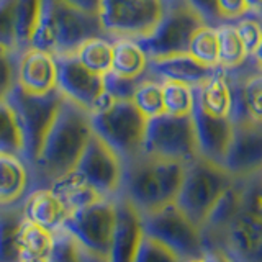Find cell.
I'll return each mask as SVG.
<instances>
[{"mask_svg": "<svg viewBox=\"0 0 262 262\" xmlns=\"http://www.w3.org/2000/svg\"><path fill=\"white\" fill-rule=\"evenodd\" d=\"M23 207L25 218L33 223H38L48 229L61 228L66 216H68V208L51 188H35L28 196Z\"/></svg>", "mask_w": 262, "mask_h": 262, "instance_id": "21", "label": "cell"}, {"mask_svg": "<svg viewBox=\"0 0 262 262\" xmlns=\"http://www.w3.org/2000/svg\"><path fill=\"white\" fill-rule=\"evenodd\" d=\"M246 2V7H248L249 13H254V15H259L260 10H262V0H244Z\"/></svg>", "mask_w": 262, "mask_h": 262, "instance_id": "46", "label": "cell"}, {"mask_svg": "<svg viewBox=\"0 0 262 262\" xmlns=\"http://www.w3.org/2000/svg\"><path fill=\"white\" fill-rule=\"evenodd\" d=\"M133 262H184V260L167 244H164L162 241L156 239L154 236L146 234L143 231Z\"/></svg>", "mask_w": 262, "mask_h": 262, "instance_id": "36", "label": "cell"}, {"mask_svg": "<svg viewBox=\"0 0 262 262\" xmlns=\"http://www.w3.org/2000/svg\"><path fill=\"white\" fill-rule=\"evenodd\" d=\"M131 102L141 112L146 118L158 117L164 113V100H162V82L152 77L149 72L139 82Z\"/></svg>", "mask_w": 262, "mask_h": 262, "instance_id": "31", "label": "cell"}, {"mask_svg": "<svg viewBox=\"0 0 262 262\" xmlns=\"http://www.w3.org/2000/svg\"><path fill=\"white\" fill-rule=\"evenodd\" d=\"M143 77L129 79V77H123V76H118V74L108 71L106 74H103L105 92L112 98H126V100H131V97H133L135 90L139 82L143 80Z\"/></svg>", "mask_w": 262, "mask_h": 262, "instance_id": "41", "label": "cell"}, {"mask_svg": "<svg viewBox=\"0 0 262 262\" xmlns=\"http://www.w3.org/2000/svg\"><path fill=\"white\" fill-rule=\"evenodd\" d=\"M233 133L226 147L223 167L236 180L262 172V121L234 117Z\"/></svg>", "mask_w": 262, "mask_h": 262, "instance_id": "13", "label": "cell"}, {"mask_svg": "<svg viewBox=\"0 0 262 262\" xmlns=\"http://www.w3.org/2000/svg\"><path fill=\"white\" fill-rule=\"evenodd\" d=\"M97 36L108 38L100 15L85 13L64 0H43L31 46L54 56L74 54L84 41Z\"/></svg>", "mask_w": 262, "mask_h": 262, "instance_id": "3", "label": "cell"}, {"mask_svg": "<svg viewBox=\"0 0 262 262\" xmlns=\"http://www.w3.org/2000/svg\"><path fill=\"white\" fill-rule=\"evenodd\" d=\"M187 2L196 13L202 16L205 25L218 27V25L225 23L223 16H221V13L218 10L216 0H187Z\"/></svg>", "mask_w": 262, "mask_h": 262, "instance_id": "42", "label": "cell"}, {"mask_svg": "<svg viewBox=\"0 0 262 262\" xmlns=\"http://www.w3.org/2000/svg\"><path fill=\"white\" fill-rule=\"evenodd\" d=\"M117 223L108 262H133L139 239L143 236V216L125 195H115Z\"/></svg>", "mask_w": 262, "mask_h": 262, "instance_id": "18", "label": "cell"}, {"mask_svg": "<svg viewBox=\"0 0 262 262\" xmlns=\"http://www.w3.org/2000/svg\"><path fill=\"white\" fill-rule=\"evenodd\" d=\"M143 152L154 158L188 162L199 156L195 128L190 115L161 113L147 118Z\"/></svg>", "mask_w": 262, "mask_h": 262, "instance_id": "8", "label": "cell"}, {"mask_svg": "<svg viewBox=\"0 0 262 262\" xmlns=\"http://www.w3.org/2000/svg\"><path fill=\"white\" fill-rule=\"evenodd\" d=\"M205 21L187 0H164V13L146 38L136 39L147 57L187 53L193 33Z\"/></svg>", "mask_w": 262, "mask_h": 262, "instance_id": "7", "label": "cell"}, {"mask_svg": "<svg viewBox=\"0 0 262 262\" xmlns=\"http://www.w3.org/2000/svg\"><path fill=\"white\" fill-rule=\"evenodd\" d=\"M84 262H108V260H106V259H102V257H98V256H94V254H90V252L85 251Z\"/></svg>", "mask_w": 262, "mask_h": 262, "instance_id": "48", "label": "cell"}, {"mask_svg": "<svg viewBox=\"0 0 262 262\" xmlns=\"http://www.w3.org/2000/svg\"><path fill=\"white\" fill-rule=\"evenodd\" d=\"M203 257L207 262H233L223 251H220V249H213L210 252H205Z\"/></svg>", "mask_w": 262, "mask_h": 262, "instance_id": "45", "label": "cell"}, {"mask_svg": "<svg viewBox=\"0 0 262 262\" xmlns=\"http://www.w3.org/2000/svg\"><path fill=\"white\" fill-rule=\"evenodd\" d=\"M48 257L51 262H84L85 249L68 229L61 226L54 229L53 248Z\"/></svg>", "mask_w": 262, "mask_h": 262, "instance_id": "35", "label": "cell"}, {"mask_svg": "<svg viewBox=\"0 0 262 262\" xmlns=\"http://www.w3.org/2000/svg\"><path fill=\"white\" fill-rule=\"evenodd\" d=\"M162 13L164 0H102L100 20L110 39H141L151 35Z\"/></svg>", "mask_w": 262, "mask_h": 262, "instance_id": "11", "label": "cell"}, {"mask_svg": "<svg viewBox=\"0 0 262 262\" xmlns=\"http://www.w3.org/2000/svg\"><path fill=\"white\" fill-rule=\"evenodd\" d=\"M16 85L35 95H43L57 89L56 56L35 46L18 49Z\"/></svg>", "mask_w": 262, "mask_h": 262, "instance_id": "16", "label": "cell"}, {"mask_svg": "<svg viewBox=\"0 0 262 262\" xmlns=\"http://www.w3.org/2000/svg\"><path fill=\"white\" fill-rule=\"evenodd\" d=\"M30 184V169L27 162L18 156L0 152V207L20 202Z\"/></svg>", "mask_w": 262, "mask_h": 262, "instance_id": "22", "label": "cell"}, {"mask_svg": "<svg viewBox=\"0 0 262 262\" xmlns=\"http://www.w3.org/2000/svg\"><path fill=\"white\" fill-rule=\"evenodd\" d=\"M239 187V211L262 220V172L237 179Z\"/></svg>", "mask_w": 262, "mask_h": 262, "instance_id": "37", "label": "cell"}, {"mask_svg": "<svg viewBox=\"0 0 262 262\" xmlns=\"http://www.w3.org/2000/svg\"><path fill=\"white\" fill-rule=\"evenodd\" d=\"M23 221V207H0V262H21L20 231Z\"/></svg>", "mask_w": 262, "mask_h": 262, "instance_id": "24", "label": "cell"}, {"mask_svg": "<svg viewBox=\"0 0 262 262\" xmlns=\"http://www.w3.org/2000/svg\"><path fill=\"white\" fill-rule=\"evenodd\" d=\"M64 2H68L72 7L79 8V10L92 15H100L102 10V0H64Z\"/></svg>", "mask_w": 262, "mask_h": 262, "instance_id": "44", "label": "cell"}, {"mask_svg": "<svg viewBox=\"0 0 262 262\" xmlns=\"http://www.w3.org/2000/svg\"><path fill=\"white\" fill-rule=\"evenodd\" d=\"M41 5H43V0H16L15 20L18 49L31 46V39L39 21Z\"/></svg>", "mask_w": 262, "mask_h": 262, "instance_id": "32", "label": "cell"}, {"mask_svg": "<svg viewBox=\"0 0 262 262\" xmlns=\"http://www.w3.org/2000/svg\"><path fill=\"white\" fill-rule=\"evenodd\" d=\"M90 123L94 133L113 147L123 162L143 152L147 118L131 100L108 97L90 113Z\"/></svg>", "mask_w": 262, "mask_h": 262, "instance_id": "5", "label": "cell"}, {"mask_svg": "<svg viewBox=\"0 0 262 262\" xmlns=\"http://www.w3.org/2000/svg\"><path fill=\"white\" fill-rule=\"evenodd\" d=\"M215 69L216 68H211V66L196 61L188 53L149 57V62H147V72L152 77L159 80L184 82V84H188L192 87L202 85Z\"/></svg>", "mask_w": 262, "mask_h": 262, "instance_id": "19", "label": "cell"}, {"mask_svg": "<svg viewBox=\"0 0 262 262\" xmlns=\"http://www.w3.org/2000/svg\"><path fill=\"white\" fill-rule=\"evenodd\" d=\"M259 16H260V18H262V10H260V13H259Z\"/></svg>", "mask_w": 262, "mask_h": 262, "instance_id": "51", "label": "cell"}, {"mask_svg": "<svg viewBox=\"0 0 262 262\" xmlns=\"http://www.w3.org/2000/svg\"><path fill=\"white\" fill-rule=\"evenodd\" d=\"M192 120L199 156L223 166V158L233 133L231 117H216V115L207 112L195 95Z\"/></svg>", "mask_w": 262, "mask_h": 262, "instance_id": "15", "label": "cell"}, {"mask_svg": "<svg viewBox=\"0 0 262 262\" xmlns=\"http://www.w3.org/2000/svg\"><path fill=\"white\" fill-rule=\"evenodd\" d=\"M62 98L64 95L59 89H54L43 95H35L23 90L20 85H15L5 98L10 102L18 117L23 135V161L27 162L28 169L35 166L48 131L62 103Z\"/></svg>", "mask_w": 262, "mask_h": 262, "instance_id": "6", "label": "cell"}, {"mask_svg": "<svg viewBox=\"0 0 262 262\" xmlns=\"http://www.w3.org/2000/svg\"><path fill=\"white\" fill-rule=\"evenodd\" d=\"M16 0H0V46L18 49L16 45Z\"/></svg>", "mask_w": 262, "mask_h": 262, "instance_id": "40", "label": "cell"}, {"mask_svg": "<svg viewBox=\"0 0 262 262\" xmlns=\"http://www.w3.org/2000/svg\"><path fill=\"white\" fill-rule=\"evenodd\" d=\"M115 223H117L115 199H102L69 211L62 228L68 229L87 252L108 260Z\"/></svg>", "mask_w": 262, "mask_h": 262, "instance_id": "10", "label": "cell"}, {"mask_svg": "<svg viewBox=\"0 0 262 262\" xmlns=\"http://www.w3.org/2000/svg\"><path fill=\"white\" fill-rule=\"evenodd\" d=\"M0 152L23 159V135L18 117L8 100H0Z\"/></svg>", "mask_w": 262, "mask_h": 262, "instance_id": "29", "label": "cell"}, {"mask_svg": "<svg viewBox=\"0 0 262 262\" xmlns=\"http://www.w3.org/2000/svg\"><path fill=\"white\" fill-rule=\"evenodd\" d=\"M185 262H207V260H205V257H196V259H188Z\"/></svg>", "mask_w": 262, "mask_h": 262, "instance_id": "50", "label": "cell"}, {"mask_svg": "<svg viewBox=\"0 0 262 262\" xmlns=\"http://www.w3.org/2000/svg\"><path fill=\"white\" fill-rule=\"evenodd\" d=\"M234 105L231 118L251 117L262 121V72L246 77L239 85L233 87Z\"/></svg>", "mask_w": 262, "mask_h": 262, "instance_id": "26", "label": "cell"}, {"mask_svg": "<svg viewBox=\"0 0 262 262\" xmlns=\"http://www.w3.org/2000/svg\"><path fill=\"white\" fill-rule=\"evenodd\" d=\"M234 180L221 164L196 156L185 162L184 180L176 196V205L202 228L218 199L234 184Z\"/></svg>", "mask_w": 262, "mask_h": 262, "instance_id": "4", "label": "cell"}, {"mask_svg": "<svg viewBox=\"0 0 262 262\" xmlns=\"http://www.w3.org/2000/svg\"><path fill=\"white\" fill-rule=\"evenodd\" d=\"M216 4L225 21H234L249 13L244 0H216Z\"/></svg>", "mask_w": 262, "mask_h": 262, "instance_id": "43", "label": "cell"}, {"mask_svg": "<svg viewBox=\"0 0 262 262\" xmlns=\"http://www.w3.org/2000/svg\"><path fill=\"white\" fill-rule=\"evenodd\" d=\"M143 216V231L174 249L182 260L205 256V239L202 229L180 210L176 202L146 213Z\"/></svg>", "mask_w": 262, "mask_h": 262, "instance_id": "9", "label": "cell"}, {"mask_svg": "<svg viewBox=\"0 0 262 262\" xmlns=\"http://www.w3.org/2000/svg\"><path fill=\"white\" fill-rule=\"evenodd\" d=\"M74 56L87 69L103 76V74H106L112 69V56H113L112 39L103 36L90 38L77 48Z\"/></svg>", "mask_w": 262, "mask_h": 262, "instance_id": "28", "label": "cell"}, {"mask_svg": "<svg viewBox=\"0 0 262 262\" xmlns=\"http://www.w3.org/2000/svg\"><path fill=\"white\" fill-rule=\"evenodd\" d=\"M92 133L90 112L64 97L35 166L30 169V185L48 188L72 172Z\"/></svg>", "mask_w": 262, "mask_h": 262, "instance_id": "1", "label": "cell"}, {"mask_svg": "<svg viewBox=\"0 0 262 262\" xmlns=\"http://www.w3.org/2000/svg\"><path fill=\"white\" fill-rule=\"evenodd\" d=\"M185 172V162L141 152L125 162L120 193L141 215L176 202Z\"/></svg>", "mask_w": 262, "mask_h": 262, "instance_id": "2", "label": "cell"}, {"mask_svg": "<svg viewBox=\"0 0 262 262\" xmlns=\"http://www.w3.org/2000/svg\"><path fill=\"white\" fill-rule=\"evenodd\" d=\"M21 262H51L49 260V257H23Z\"/></svg>", "mask_w": 262, "mask_h": 262, "instance_id": "49", "label": "cell"}, {"mask_svg": "<svg viewBox=\"0 0 262 262\" xmlns=\"http://www.w3.org/2000/svg\"><path fill=\"white\" fill-rule=\"evenodd\" d=\"M252 61H254V64H256V68L262 72V41H260V45L257 46V49L256 51L252 53Z\"/></svg>", "mask_w": 262, "mask_h": 262, "instance_id": "47", "label": "cell"}, {"mask_svg": "<svg viewBox=\"0 0 262 262\" xmlns=\"http://www.w3.org/2000/svg\"><path fill=\"white\" fill-rule=\"evenodd\" d=\"M57 89L64 97L71 98L92 113L108 98L105 92L103 76L82 66L74 54L56 56Z\"/></svg>", "mask_w": 262, "mask_h": 262, "instance_id": "14", "label": "cell"}, {"mask_svg": "<svg viewBox=\"0 0 262 262\" xmlns=\"http://www.w3.org/2000/svg\"><path fill=\"white\" fill-rule=\"evenodd\" d=\"M125 162L103 139L92 133L74 172L105 199L120 193Z\"/></svg>", "mask_w": 262, "mask_h": 262, "instance_id": "12", "label": "cell"}, {"mask_svg": "<svg viewBox=\"0 0 262 262\" xmlns=\"http://www.w3.org/2000/svg\"><path fill=\"white\" fill-rule=\"evenodd\" d=\"M233 262H262V220L237 211L221 234Z\"/></svg>", "mask_w": 262, "mask_h": 262, "instance_id": "17", "label": "cell"}, {"mask_svg": "<svg viewBox=\"0 0 262 262\" xmlns=\"http://www.w3.org/2000/svg\"><path fill=\"white\" fill-rule=\"evenodd\" d=\"M216 35H218V61L220 68L223 69H234L243 66L249 59L248 53H246L244 45L237 35L234 25L229 21H225L218 25Z\"/></svg>", "mask_w": 262, "mask_h": 262, "instance_id": "27", "label": "cell"}, {"mask_svg": "<svg viewBox=\"0 0 262 262\" xmlns=\"http://www.w3.org/2000/svg\"><path fill=\"white\" fill-rule=\"evenodd\" d=\"M195 95L207 112L216 117H231L234 90L228 76V69L216 68L202 85L195 87Z\"/></svg>", "mask_w": 262, "mask_h": 262, "instance_id": "20", "label": "cell"}, {"mask_svg": "<svg viewBox=\"0 0 262 262\" xmlns=\"http://www.w3.org/2000/svg\"><path fill=\"white\" fill-rule=\"evenodd\" d=\"M54 231L25 218L20 231V248L23 257H46L53 248Z\"/></svg>", "mask_w": 262, "mask_h": 262, "instance_id": "30", "label": "cell"}, {"mask_svg": "<svg viewBox=\"0 0 262 262\" xmlns=\"http://www.w3.org/2000/svg\"><path fill=\"white\" fill-rule=\"evenodd\" d=\"M187 53L203 64L211 66V68H220L216 28L210 27V25H202V27L193 33L190 43H188Z\"/></svg>", "mask_w": 262, "mask_h": 262, "instance_id": "34", "label": "cell"}, {"mask_svg": "<svg viewBox=\"0 0 262 262\" xmlns=\"http://www.w3.org/2000/svg\"><path fill=\"white\" fill-rule=\"evenodd\" d=\"M112 72L123 77L138 79L147 74L149 57L141 45L133 38H113L112 39Z\"/></svg>", "mask_w": 262, "mask_h": 262, "instance_id": "23", "label": "cell"}, {"mask_svg": "<svg viewBox=\"0 0 262 262\" xmlns=\"http://www.w3.org/2000/svg\"><path fill=\"white\" fill-rule=\"evenodd\" d=\"M18 49L0 46V100H5L16 85Z\"/></svg>", "mask_w": 262, "mask_h": 262, "instance_id": "38", "label": "cell"}, {"mask_svg": "<svg viewBox=\"0 0 262 262\" xmlns=\"http://www.w3.org/2000/svg\"><path fill=\"white\" fill-rule=\"evenodd\" d=\"M161 82L164 112L170 115H190L195 105V87L176 80Z\"/></svg>", "mask_w": 262, "mask_h": 262, "instance_id": "33", "label": "cell"}, {"mask_svg": "<svg viewBox=\"0 0 262 262\" xmlns=\"http://www.w3.org/2000/svg\"><path fill=\"white\" fill-rule=\"evenodd\" d=\"M49 188L59 196L68 211H74L77 208L85 207V205L105 199L74 170L69 172L68 176L61 177L59 180H56Z\"/></svg>", "mask_w": 262, "mask_h": 262, "instance_id": "25", "label": "cell"}, {"mask_svg": "<svg viewBox=\"0 0 262 262\" xmlns=\"http://www.w3.org/2000/svg\"><path fill=\"white\" fill-rule=\"evenodd\" d=\"M234 21V28L243 41L246 53L251 57L262 41V18L259 15L248 13Z\"/></svg>", "mask_w": 262, "mask_h": 262, "instance_id": "39", "label": "cell"}]
</instances>
